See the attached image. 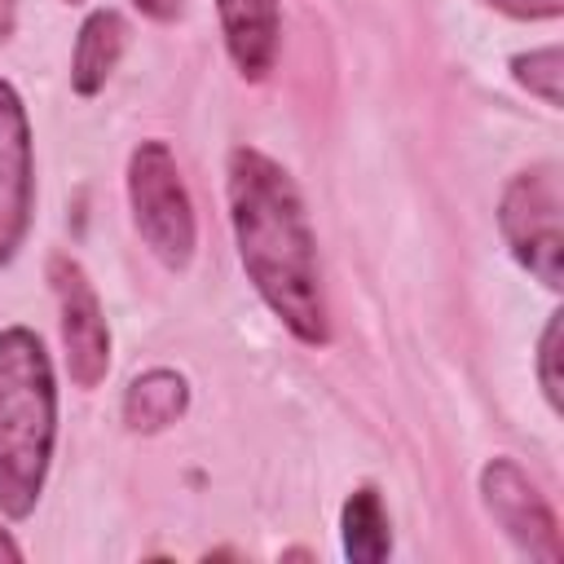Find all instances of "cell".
<instances>
[{"label":"cell","instance_id":"6da1fadb","mask_svg":"<svg viewBox=\"0 0 564 564\" xmlns=\"http://www.w3.org/2000/svg\"><path fill=\"white\" fill-rule=\"evenodd\" d=\"M225 198L238 260L256 295L300 344L326 348L330 308L322 291L317 238L295 176L264 150L238 145L225 159Z\"/></svg>","mask_w":564,"mask_h":564},{"label":"cell","instance_id":"7a4b0ae2","mask_svg":"<svg viewBox=\"0 0 564 564\" xmlns=\"http://www.w3.org/2000/svg\"><path fill=\"white\" fill-rule=\"evenodd\" d=\"M57 445V370L31 326L0 330V516L40 507Z\"/></svg>","mask_w":564,"mask_h":564},{"label":"cell","instance_id":"3957f363","mask_svg":"<svg viewBox=\"0 0 564 564\" xmlns=\"http://www.w3.org/2000/svg\"><path fill=\"white\" fill-rule=\"evenodd\" d=\"M123 189H128L132 229L145 242V251L172 273L189 269L194 247H198V216H194V198L185 189L172 145L159 137L132 145Z\"/></svg>","mask_w":564,"mask_h":564},{"label":"cell","instance_id":"277c9868","mask_svg":"<svg viewBox=\"0 0 564 564\" xmlns=\"http://www.w3.org/2000/svg\"><path fill=\"white\" fill-rule=\"evenodd\" d=\"M498 229L520 269L546 291L564 286V189L555 163H533L502 185Z\"/></svg>","mask_w":564,"mask_h":564},{"label":"cell","instance_id":"5b68a950","mask_svg":"<svg viewBox=\"0 0 564 564\" xmlns=\"http://www.w3.org/2000/svg\"><path fill=\"white\" fill-rule=\"evenodd\" d=\"M48 286L57 300V326H62V348H66V370L75 388H97L110 370V326L106 308L93 291V278L84 264L66 251L48 256Z\"/></svg>","mask_w":564,"mask_h":564},{"label":"cell","instance_id":"8992f818","mask_svg":"<svg viewBox=\"0 0 564 564\" xmlns=\"http://www.w3.org/2000/svg\"><path fill=\"white\" fill-rule=\"evenodd\" d=\"M480 502L489 511V520L533 560L542 564H555L564 555V542H560V520H555V507L546 502V494L529 480V471L498 454L480 467Z\"/></svg>","mask_w":564,"mask_h":564},{"label":"cell","instance_id":"52a82bcc","mask_svg":"<svg viewBox=\"0 0 564 564\" xmlns=\"http://www.w3.org/2000/svg\"><path fill=\"white\" fill-rule=\"evenodd\" d=\"M35 212V145L18 88L0 75V269L13 264Z\"/></svg>","mask_w":564,"mask_h":564},{"label":"cell","instance_id":"ba28073f","mask_svg":"<svg viewBox=\"0 0 564 564\" xmlns=\"http://www.w3.org/2000/svg\"><path fill=\"white\" fill-rule=\"evenodd\" d=\"M220 40L234 70L251 84L269 79L282 48V4L278 0H216Z\"/></svg>","mask_w":564,"mask_h":564},{"label":"cell","instance_id":"9c48e42d","mask_svg":"<svg viewBox=\"0 0 564 564\" xmlns=\"http://www.w3.org/2000/svg\"><path fill=\"white\" fill-rule=\"evenodd\" d=\"M123 48H128L123 13L119 9H93L79 22L75 48H70V88H75V97H97L110 84Z\"/></svg>","mask_w":564,"mask_h":564},{"label":"cell","instance_id":"30bf717a","mask_svg":"<svg viewBox=\"0 0 564 564\" xmlns=\"http://www.w3.org/2000/svg\"><path fill=\"white\" fill-rule=\"evenodd\" d=\"M189 410V379L172 366H154V370H141L128 388H123V401H119V414H123V427L128 432H141V436H154V432H167L172 423H181Z\"/></svg>","mask_w":564,"mask_h":564},{"label":"cell","instance_id":"8fae6325","mask_svg":"<svg viewBox=\"0 0 564 564\" xmlns=\"http://www.w3.org/2000/svg\"><path fill=\"white\" fill-rule=\"evenodd\" d=\"M339 538H344V555L352 564H383L392 555V524L383 511V494L375 485H357L344 498Z\"/></svg>","mask_w":564,"mask_h":564},{"label":"cell","instance_id":"7c38bea8","mask_svg":"<svg viewBox=\"0 0 564 564\" xmlns=\"http://www.w3.org/2000/svg\"><path fill=\"white\" fill-rule=\"evenodd\" d=\"M511 75L516 84L538 97L542 106L560 110V75H564V57H560V44H546V48H529V53H516L511 57Z\"/></svg>","mask_w":564,"mask_h":564},{"label":"cell","instance_id":"4fadbf2b","mask_svg":"<svg viewBox=\"0 0 564 564\" xmlns=\"http://www.w3.org/2000/svg\"><path fill=\"white\" fill-rule=\"evenodd\" d=\"M560 335H564V313H551L546 326H542V339H538V383H542V397H546V405H551L555 414H560V405H564Z\"/></svg>","mask_w":564,"mask_h":564},{"label":"cell","instance_id":"5bb4252c","mask_svg":"<svg viewBox=\"0 0 564 564\" xmlns=\"http://www.w3.org/2000/svg\"><path fill=\"white\" fill-rule=\"evenodd\" d=\"M485 4L516 22H551L564 13V0H485Z\"/></svg>","mask_w":564,"mask_h":564},{"label":"cell","instance_id":"9a60e30c","mask_svg":"<svg viewBox=\"0 0 564 564\" xmlns=\"http://www.w3.org/2000/svg\"><path fill=\"white\" fill-rule=\"evenodd\" d=\"M132 9L150 22H176L185 13V0H132Z\"/></svg>","mask_w":564,"mask_h":564},{"label":"cell","instance_id":"2e32d148","mask_svg":"<svg viewBox=\"0 0 564 564\" xmlns=\"http://www.w3.org/2000/svg\"><path fill=\"white\" fill-rule=\"evenodd\" d=\"M13 26H18V0H0V44L13 35Z\"/></svg>","mask_w":564,"mask_h":564},{"label":"cell","instance_id":"e0dca14e","mask_svg":"<svg viewBox=\"0 0 564 564\" xmlns=\"http://www.w3.org/2000/svg\"><path fill=\"white\" fill-rule=\"evenodd\" d=\"M0 560H22V546L9 538V529H0Z\"/></svg>","mask_w":564,"mask_h":564},{"label":"cell","instance_id":"ac0fdd59","mask_svg":"<svg viewBox=\"0 0 564 564\" xmlns=\"http://www.w3.org/2000/svg\"><path fill=\"white\" fill-rule=\"evenodd\" d=\"M66 4H79V0H66Z\"/></svg>","mask_w":564,"mask_h":564}]
</instances>
